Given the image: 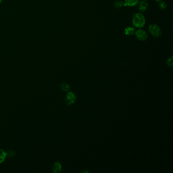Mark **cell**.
<instances>
[{
    "instance_id": "cell-1",
    "label": "cell",
    "mask_w": 173,
    "mask_h": 173,
    "mask_svg": "<svg viewBox=\"0 0 173 173\" xmlns=\"http://www.w3.org/2000/svg\"><path fill=\"white\" fill-rule=\"evenodd\" d=\"M132 23L136 28L141 29L145 25V18L141 13H137L133 15Z\"/></svg>"
},
{
    "instance_id": "cell-2",
    "label": "cell",
    "mask_w": 173,
    "mask_h": 173,
    "mask_svg": "<svg viewBox=\"0 0 173 173\" xmlns=\"http://www.w3.org/2000/svg\"><path fill=\"white\" fill-rule=\"evenodd\" d=\"M149 32L152 36L155 37H159L162 34V32L160 27L156 24H151L148 28Z\"/></svg>"
},
{
    "instance_id": "cell-3",
    "label": "cell",
    "mask_w": 173,
    "mask_h": 173,
    "mask_svg": "<svg viewBox=\"0 0 173 173\" xmlns=\"http://www.w3.org/2000/svg\"><path fill=\"white\" fill-rule=\"evenodd\" d=\"M76 94L72 91H68L65 97V103L67 106H70L75 103L76 101Z\"/></svg>"
},
{
    "instance_id": "cell-4",
    "label": "cell",
    "mask_w": 173,
    "mask_h": 173,
    "mask_svg": "<svg viewBox=\"0 0 173 173\" xmlns=\"http://www.w3.org/2000/svg\"><path fill=\"white\" fill-rule=\"evenodd\" d=\"M136 37H137L138 40L142 41H145L148 39V35L147 32L145 30L139 29L138 30L136 31Z\"/></svg>"
},
{
    "instance_id": "cell-5",
    "label": "cell",
    "mask_w": 173,
    "mask_h": 173,
    "mask_svg": "<svg viewBox=\"0 0 173 173\" xmlns=\"http://www.w3.org/2000/svg\"><path fill=\"white\" fill-rule=\"evenodd\" d=\"M138 5H139L138 6L139 10L142 12H145L148 8V3L146 0H142L140 2L139 1Z\"/></svg>"
},
{
    "instance_id": "cell-6",
    "label": "cell",
    "mask_w": 173,
    "mask_h": 173,
    "mask_svg": "<svg viewBox=\"0 0 173 173\" xmlns=\"http://www.w3.org/2000/svg\"><path fill=\"white\" fill-rule=\"evenodd\" d=\"M123 6L134 7L138 4L139 0H124Z\"/></svg>"
},
{
    "instance_id": "cell-7",
    "label": "cell",
    "mask_w": 173,
    "mask_h": 173,
    "mask_svg": "<svg viewBox=\"0 0 173 173\" xmlns=\"http://www.w3.org/2000/svg\"><path fill=\"white\" fill-rule=\"evenodd\" d=\"M52 170L53 173H58L61 172L62 170V166L61 163L59 161H56L53 163Z\"/></svg>"
},
{
    "instance_id": "cell-8",
    "label": "cell",
    "mask_w": 173,
    "mask_h": 173,
    "mask_svg": "<svg viewBox=\"0 0 173 173\" xmlns=\"http://www.w3.org/2000/svg\"><path fill=\"white\" fill-rule=\"evenodd\" d=\"M136 31V30L135 27H131V26L127 27L125 29V34L126 36H131L133 34H135Z\"/></svg>"
},
{
    "instance_id": "cell-9",
    "label": "cell",
    "mask_w": 173,
    "mask_h": 173,
    "mask_svg": "<svg viewBox=\"0 0 173 173\" xmlns=\"http://www.w3.org/2000/svg\"><path fill=\"white\" fill-rule=\"evenodd\" d=\"M59 86L61 91L65 92H68L71 89V86L67 83H61L59 84Z\"/></svg>"
},
{
    "instance_id": "cell-10",
    "label": "cell",
    "mask_w": 173,
    "mask_h": 173,
    "mask_svg": "<svg viewBox=\"0 0 173 173\" xmlns=\"http://www.w3.org/2000/svg\"><path fill=\"white\" fill-rule=\"evenodd\" d=\"M7 157L6 152L4 150L0 149V164L2 163Z\"/></svg>"
},
{
    "instance_id": "cell-11",
    "label": "cell",
    "mask_w": 173,
    "mask_h": 173,
    "mask_svg": "<svg viewBox=\"0 0 173 173\" xmlns=\"http://www.w3.org/2000/svg\"><path fill=\"white\" fill-rule=\"evenodd\" d=\"M113 6L114 7V8L119 9L123 6V2L121 1V0H117L115 2H114Z\"/></svg>"
},
{
    "instance_id": "cell-12",
    "label": "cell",
    "mask_w": 173,
    "mask_h": 173,
    "mask_svg": "<svg viewBox=\"0 0 173 173\" xmlns=\"http://www.w3.org/2000/svg\"><path fill=\"white\" fill-rule=\"evenodd\" d=\"M166 63L167 65L170 68H172L173 66V57L171 56L169 57L166 61Z\"/></svg>"
},
{
    "instance_id": "cell-13",
    "label": "cell",
    "mask_w": 173,
    "mask_h": 173,
    "mask_svg": "<svg viewBox=\"0 0 173 173\" xmlns=\"http://www.w3.org/2000/svg\"><path fill=\"white\" fill-rule=\"evenodd\" d=\"M158 6L161 10H165L167 7V4L164 1H163V0L159 2Z\"/></svg>"
},
{
    "instance_id": "cell-14",
    "label": "cell",
    "mask_w": 173,
    "mask_h": 173,
    "mask_svg": "<svg viewBox=\"0 0 173 173\" xmlns=\"http://www.w3.org/2000/svg\"><path fill=\"white\" fill-rule=\"evenodd\" d=\"M7 156H9L10 157H12V156H14V155L15 154V152H14L13 151H9L8 152H6Z\"/></svg>"
},
{
    "instance_id": "cell-15",
    "label": "cell",
    "mask_w": 173,
    "mask_h": 173,
    "mask_svg": "<svg viewBox=\"0 0 173 173\" xmlns=\"http://www.w3.org/2000/svg\"><path fill=\"white\" fill-rule=\"evenodd\" d=\"M81 173H89V171H88V170H83V171H82V172H81Z\"/></svg>"
},
{
    "instance_id": "cell-16",
    "label": "cell",
    "mask_w": 173,
    "mask_h": 173,
    "mask_svg": "<svg viewBox=\"0 0 173 173\" xmlns=\"http://www.w3.org/2000/svg\"><path fill=\"white\" fill-rule=\"evenodd\" d=\"M155 1H157V2H159V1H162V0H155Z\"/></svg>"
},
{
    "instance_id": "cell-17",
    "label": "cell",
    "mask_w": 173,
    "mask_h": 173,
    "mask_svg": "<svg viewBox=\"0 0 173 173\" xmlns=\"http://www.w3.org/2000/svg\"><path fill=\"white\" fill-rule=\"evenodd\" d=\"M3 1V0H0V3H1Z\"/></svg>"
}]
</instances>
